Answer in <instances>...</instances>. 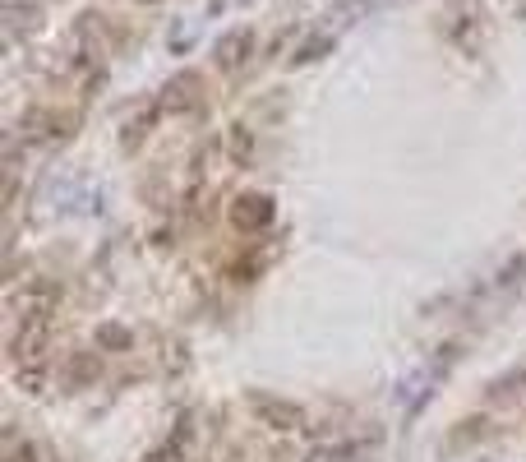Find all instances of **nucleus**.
<instances>
[{"mask_svg": "<svg viewBox=\"0 0 526 462\" xmlns=\"http://www.w3.org/2000/svg\"><path fill=\"white\" fill-rule=\"evenodd\" d=\"M42 28V5L37 0H5V37L19 42L24 33H37Z\"/></svg>", "mask_w": 526, "mask_h": 462, "instance_id": "8", "label": "nucleus"}, {"mask_svg": "<svg viewBox=\"0 0 526 462\" xmlns=\"http://www.w3.org/2000/svg\"><path fill=\"white\" fill-rule=\"evenodd\" d=\"M134 333L125 324H97V352H130Z\"/></svg>", "mask_w": 526, "mask_h": 462, "instance_id": "12", "label": "nucleus"}, {"mask_svg": "<svg viewBox=\"0 0 526 462\" xmlns=\"http://www.w3.org/2000/svg\"><path fill=\"white\" fill-rule=\"evenodd\" d=\"M5 462H42V453H37L33 444H19V449H10V458Z\"/></svg>", "mask_w": 526, "mask_h": 462, "instance_id": "16", "label": "nucleus"}, {"mask_svg": "<svg viewBox=\"0 0 526 462\" xmlns=\"http://www.w3.org/2000/svg\"><path fill=\"white\" fill-rule=\"evenodd\" d=\"M222 148H227V158L236 162V167H254V158H259V139H254L250 125H231Z\"/></svg>", "mask_w": 526, "mask_h": 462, "instance_id": "9", "label": "nucleus"}, {"mask_svg": "<svg viewBox=\"0 0 526 462\" xmlns=\"http://www.w3.org/2000/svg\"><path fill=\"white\" fill-rule=\"evenodd\" d=\"M42 384H47L42 365H37V370H19V389H24V393H42Z\"/></svg>", "mask_w": 526, "mask_h": 462, "instance_id": "15", "label": "nucleus"}, {"mask_svg": "<svg viewBox=\"0 0 526 462\" xmlns=\"http://www.w3.org/2000/svg\"><path fill=\"white\" fill-rule=\"evenodd\" d=\"M162 365H167L171 375H176V370H185V365H190V352H185V342H180V338H167V342H162Z\"/></svg>", "mask_w": 526, "mask_h": 462, "instance_id": "14", "label": "nucleus"}, {"mask_svg": "<svg viewBox=\"0 0 526 462\" xmlns=\"http://www.w3.org/2000/svg\"><path fill=\"white\" fill-rule=\"evenodd\" d=\"M227 218L236 231H263L273 222V199L268 195H240L236 204L227 208Z\"/></svg>", "mask_w": 526, "mask_h": 462, "instance_id": "7", "label": "nucleus"}, {"mask_svg": "<svg viewBox=\"0 0 526 462\" xmlns=\"http://www.w3.org/2000/svg\"><path fill=\"white\" fill-rule=\"evenodd\" d=\"M79 130V121L74 116H65V111H28V121H24V134L33 139V144H65L70 134Z\"/></svg>", "mask_w": 526, "mask_h": 462, "instance_id": "5", "label": "nucleus"}, {"mask_svg": "<svg viewBox=\"0 0 526 462\" xmlns=\"http://www.w3.org/2000/svg\"><path fill=\"white\" fill-rule=\"evenodd\" d=\"M42 352H47V319H19L10 333V356L24 365V361H37Z\"/></svg>", "mask_w": 526, "mask_h": 462, "instance_id": "6", "label": "nucleus"}, {"mask_svg": "<svg viewBox=\"0 0 526 462\" xmlns=\"http://www.w3.org/2000/svg\"><path fill=\"white\" fill-rule=\"evenodd\" d=\"M56 301H60L56 282L33 278L28 287H14L10 292V315H14V324H19V319H47L51 310H56Z\"/></svg>", "mask_w": 526, "mask_h": 462, "instance_id": "1", "label": "nucleus"}, {"mask_svg": "<svg viewBox=\"0 0 526 462\" xmlns=\"http://www.w3.org/2000/svg\"><path fill=\"white\" fill-rule=\"evenodd\" d=\"M199 102H204V79H199L194 70H185V74H176V79H167L157 107L167 111V116H185V111H194Z\"/></svg>", "mask_w": 526, "mask_h": 462, "instance_id": "4", "label": "nucleus"}, {"mask_svg": "<svg viewBox=\"0 0 526 462\" xmlns=\"http://www.w3.org/2000/svg\"><path fill=\"white\" fill-rule=\"evenodd\" d=\"M139 5H162V0H139Z\"/></svg>", "mask_w": 526, "mask_h": 462, "instance_id": "17", "label": "nucleus"}, {"mask_svg": "<svg viewBox=\"0 0 526 462\" xmlns=\"http://www.w3.org/2000/svg\"><path fill=\"white\" fill-rule=\"evenodd\" d=\"M250 407H254V416H259V426H268V430H277V435H291V430H305V412H300L296 402H287V398H268V393H254L250 398Z\"/></svg>", "mask_w": 526, "mask_h": 462, "instance_id": "3", "label": "nucleus"}, {"mask_svg": "<svg viewBox=\"0 0 526 462\" xmlns=\"http://www.w3.org/2000/svg\"><path fill=\"white\" fill-rule=\"evenodd\" d=\"M65 379H70L74 389H88L102 379V352H70L65 361Z\"/></svg>", "mask_w": 526, "mask_h": 462, "instance_id": "10", "label": "nucleus"}, {"mask_svg": "<svg viewBox=\"0 0 526 462\" xmlns=\"http://www.w3.org/2000/svg\"><path fill=\"white\" fill-rule=\"evenodd\" d=\"M157 111H162V107H148V111H139V116H134V121L125 125V134H120V148H125V153H134V148H139V144L148 139V134H153Z\"/></svg>", "mask_w": 526, "mask_h": 462, "instance_id": "11", "label": "nucleus"}, {"mask_svg": "<svg viewBox=\"0 0 526 462\" xmlns=\"http://www.w3.org/2000/svg\"><path fill=\"white\" fill-rule=\"evenodd\" d=\"M254 51H259V37H254V28H231V33L217 37L213 47V61L222 74H240L245 65L254 61Z\"/></svg>", "mask_w": 526, "mask_h": 462, "instance_id": "2", "label": "nucleus"}, {"mask_svg": "<svg viewBox=\"0 0 526 462\" xmlns=\"http://www.w3.org/2000/svg\"><path fill=\"white\" fill-rule=\"evenodd\" d=\"M328 51H333V37H310L305 47H296L291 65H310V61H319V56H328Z\"/></svg>", "mask_w": 526, "mask_h": 462, "instance_id": "13", "label": "nucleus"}]
</instances>
